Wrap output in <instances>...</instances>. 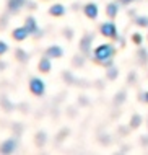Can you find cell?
<instances>
[{
  "label": "cell",
  "instance_id": "obj_18",
  "mask_svg": "<svg viewBox=\"0 0 148 155\" xmlns=\"http://www.w3.org/2000/svg\"><path fill=\"white\" fill-rule=\"evenodd\" d=\"M36 144L39 145V147H42V145L46 144V134L44 132H37L36 134Z\"/></svg>",
  "mask_w": 148,
  "mask_h": 155
},
{
  "label": "cell",
  "instance_id": "obj_20",
  "mask_svg": "<svg viewBox=\"0 0 148 155\" xmlns=\"http://www.w3.org/2000/svg\"><path fill=\"white\" fill-rule=\"evenodd\" d=\"M0 104H3V110H5V111H11V108H13V106H11V103L8 101L7 98H0Z\"/></svg>",
  "mask_w": 148,
  "mask_h": 155
},
{
  "label": "cell",
  "instance_id": "obj_30",
  "mask_svg": "<svg viewBox=\"0 0 148 155\" xmlns=\"http://www.w3.org/2000/svg\"><path fill=\"white\" fill-rule=\"evenodd\" d=\"M26 5H28L29 8H36V3H34V2H28Z\"/></svg>",
  "mask_w": 148,
  "mask_h": 155
},
{
  "label": "cell",
  "instance_id": "obj_14",
  "mask_svg": "<svg viewBox=\"0 0 148 155\" xmlns=\"http://www.w3.org/2000/svg\"><path fill=\"white\" fill-rule=\"evenodd\" d=\"M117 75H119V70H117L116 67L109 65V69L106 70V77H108L109 80H116V78H117Z\"/></svg>",
  "mask_w": 148,
  "mask_h": 155
},
{
  "label": "cell",
  "instance_id": "obj_27",
  "mask_svg": "<svg viewBox=\"0 0 148 155\" xmlns=\"http://www.w3.org/2000/svg\"><path fill=\"white\" fill-rule=\"evenodd\" d=\"M127 80H129V83H135V74H129Z\"/></svg>",
  "mask_w": 148,
  "mask_h": 155
},
{
  "label": "cell",
  "instance_id": "obj_28",
  "mask_svg": "<svg viewBox=\"0 0 148 155\" xmlns=\"http://www.w3.org/2000/svg\"><path fill=\"white\" fill-rule=\"evenodd\" d=\"M117 2H119L121 5H129V3H132V2H135V0H117Z\"/></svg>",
  "mask_w": 148,
  "mask_h": 155
},
{
  "label": "cell",
  "instance_id": "obj_23",
  "mask_svg": "<svg viewBox=\"0 0 148 155\" xmlns=\"http://www.w3.org/2000/svg\"><path fill=\"white\" fill-rule=\"evenodd\" d=\"M7 51H8V44L5 41H0V56H3Z\"/></svg>",
  "mask_w": 148,
  "mask_h": 155
},
{
  "label": "cell",
  "instance_id": "obj_5",
  "mask_svg": "<svg viewBox=\"0 0 148 155\" xmlns=\"http://www.w3.org/2000/svg\"><path fill=\"white\" fill-rule=\"evenodd\" d=\"M93 35H90V33H88V35H85L82 39H80V51H82L85 56H90L91 54V43H93Z\"/></svg>",
  "mask_w": 148,
  "mask_h": 155
},
{
  "label": "cell",
  "instance_id": "obj_31",
  "mask_svg": "<svg viewBox=\"0 0 148 155\" xmlns=\"http://www.w3.org/2000/svg\"><path fill=\"white\" fill-rule=\"evenodd\" d=\"M142 144H145V145H148V137H142Z\"/></svg>",
  "mask_w": 148,
  "mask_h": 155
},
{
  "label": "cell",
  "instance_id": "obj_16",
  "mask_svg": "<svg viewBox=\"0 0 148 155\" xmlns=\"http://www.w3.org/2000/svg\"><path fill=\"white\" fill-rule=\"evenodd\" d=\"M140 124H142V118H140V114H134L132 118H130V127H132V129H137Z\"/></svg>",
  "mask_w": 148,
  "mask_h": 155
},
{
  "label": "cell",
  "instance_id": "obj_4",
  "mask_svg": "<svg viewBox=\"0 0 148 155\" xmlns=\"http://www.w3.org/2000/svg\"><path fill=\"white\" fill-rule=\"evenodd\" d=\"M24 28L29 31V35H33L34 38L42 36V31H39L37 23H36V20L33 18V16H26V18H24Z\"/></svg>",
  "mask_w": 148,
  "mask_h": 155
},
{
  "label": "cell",
  "instance_id": "obj_25",
  "mask_svg": "<svg viewBox=\"0 0 148 155\" xmlns=\"http://www.w3.org/2000/svg\"><path fill=\"white\" fill-rule=\"evenodd\" d=\"M83 62H85V59H83V57L82 56H77V57H75V59H73V65H80V67H82L83 65Z\"/></svg>",
  "mask_w": 148,
  "mask_h": 155
},
{
  "label": "cell",
  "instance_id": "obj_17",
  "mask_svg": "<svg viewBox=\"0 0 148 155\" xmlns=\"http://www.w3.org/2000/svg\"><path fill=\"white\" fill-rule=\"evenodd\" d=\"M135 23L142 28L148 26V16H135Z\"/></svg>",
  "mask_w": 148,
  "mask_h": 155
},
{
  "label": "cell",
  "instance_id": "obj_1",
  "mask_svg": "<svg viewBox=\"0 0 148 155\" xmlns=\"http://www.w3.org/2000/svg\"><path fill=\"white\" fill-rule=\"evenodd\" d=\"M116 56V48L111 44V43H104V44H99L98 48L93 51L91 54V59L96 62V64H101L104 67H109L111 62Z\"/></svg>",
  "mask_w": 148,
  "mask_h": 155
},
{
  "label": "cell",
  "instance_id": "obj_12",
  "mask_svg": "<svg viewBox=\"0 0 148 155\" xmlns=\"http://www.w3.org/2000/svg\"><path fill=\"white\" fill-rule=\"evenodd\" d=\"M52 69V65H50V57H42V59L39 61V64H37V70L39 72H42V74H47L49 70Z\"/></svg>",
  "mask_w": 148,
  "mask_h": 155
},
{
  "label": "cell",
  "instance_id": "obj_24",
  "mask_svg": "<svg viewBox=\"0 0 148 155\" xmlns=\"http://www.w3.org/2000/svg\"><path fill=\"white\" fill-rule=\"evenodd\" d=\"M63 78H65V80H69V83H75V78L72 77L70 72H63Z\"/></svg>",
  "mask_w": 148,
  "mask_h": 155
},
{
  "label": "cell",
  "instance_id": "obj_11",
  "mask_svg": "<svg viewBox=\"0 0 148 155\" xmlns=\"http://www.w3.org/2000/svg\"><path fill=\"white\" fill-rule=\"evenodd\" d=\"M49 15L50 16H63L65 15V7L62 5V3H54L52 7L49 8Z\"/></svg>",
  "mask_w": 148,
  "mask_h": 155
},
{
  "label": "cell",
  "instance_id": "obj_19",
  "mask_svg": "<svg viewBox=\"0 0 148 155\" xmlns=\"http://www.w3.org/2000/svg\"><path fill=\"white\" fill-rule=\"evenodd\" d=\"M138 59H140V62L148 61V51L146 49H140V51H138Z\"/></svg>",
  "mask_w": 148,
  "mask_h": 155
},
{
  "label": "cell",
  "instance_id": "obj_13",
  "mask_svg": "<svg viewBox=\"0 0 148 155\" xmlns=\"http://www.w3.org/2000/svg\"><path fill=\"white\" fill-rule=\"evenodd\" d=\"M117 13H119V5L117 3H108L106 5V15L109 18H116Z\"/></svg>",
  "mask_w": 148,
  "mask_h": 155
},
{
  "label": "cell",
  "instance_id": "obj_9",
  "mask_svg": "<svg viewBox=\"0 0 148 155\" xmlns=\"http://www.w3.org/2000/svg\"><path fill=\"white\" fill-rule=\"evenodd\" d=\"M24 5H26V0H8V3H7L10 13H18Z\"/></svg>",
  "mask_w": 148,
  "mask_h": 155
},
{
  "label": "cell",
  "instance_id": "obj_26",
  "mask_svg": "<svg viewBox=\"0 0 148 155\" xmlns=\"http://www.w3.org/2000/svg\"><path fill=\"white\" fill-rule=\"evenodd\" d=\"M63 36H65V38H69V39H72L73 33H72V30H63Z\"/></svg>",
  "mask_w": 148,
  "mask_h": 155
},
{
  "label": "cell",
  "instance_id": "obj_10",
  "mask_svg": "<svg viewBox=\"0 0 148 155\" xmlns=\"http://www.w3.org/2000/svg\"><path fill=\"white\" fill-rule=\"evenodd\" d=\"M46 56L50 57V59H59V57L63 56V49L60 46H49L46 49Z\"/></svg>",
  "mask_w": 148,
  "mask_h": 155
},
{
  "label": "cell",
  "instance_id": "obj_15",
  "mask_svg": "<svg viewBox=\"0 0 148 155\" xmlns=\"http://www.w3.org/2000/svg\"><path fill=\"white\" fill-rule=\"evenodd\" d=\"M15 59L20 62H26L28 61V52L23 51V49H16L15 51Z\"/></svg>",
  "mask_w": 148,
  "mask_h": 155
},
{
  "label": "cell",
  "instance_id": "obj_21",
  "mask_svg": "<svg viewBox=\"0 0 148 155\" xmlns=\"http://www.w3.org/2000/svg\"><path fill=\"white\" fill-rule=\"evenodd\" d=\"M142 41H143V38H142V35H140V33H134V35H132V43L134 44H142Z\"/></svg>",
  "mask_w": 148,
  "mask_h": 155
},
{
  "label": "cell",
  "instance_id": "obj_32",
  "mask_svg": "<svg viewBox=\"0 0 148 155\" xmlns=\"http://www.w3.org/2000/svg\"><path fill=\"white\" fill-rule=\"evenodd\" d=\"M146 39H148V36H146Z\"/></svg>",
  "mask_w": 148,
  "mask_h": 155
},
{
  "label": "cell",
  "instance_id": "obj_3",
  "mask_svg": "<svg viewBox=\"0 0 148 155\" xmlns=\"http://www.w3.org/2000/svg\"><path fill=\"white\" fill-rule=\"evenodd\" d=\"M99 33L104 38H108V39H116L117 38V26L112 21H104L99 26Z\"/></svg>",
  "mask_w": 148,
  "mask_h": 155
},
{
  "label": "cell",
  "instance_id": "obj_7",
  "mask_svg": "<svg viewBox=\"0 0 148 155\" xmlns=\"http://www.w3.org/2000/svg\"><path fill=\"white\" fill-rule=\"evenodd\" d=\"M16 147H18V142L15 139H7L0 144V153H13Z\"/></svg>",
  "mask_w": 148,
  "mask_h": 155
},
{
  "label": "cell",
  "instance_id": "obj_2",
  "mask_svg": "<svg viewBox=\"0 0 148 155\" xmlns=\"http://www.w3.org/2000/svg\"><path fill=\"white\" fill-rule=\"evenodd\" d=\"M29 91H31L34 96H42L46 93V83L42 78H37V77H31L29 78Z\"/></svg>",
  "mask_w": 148,
  "mask_h": 155
},
{
  "label": "cell",
  "instance_id": "obj_22",
  "mask_svg": "<svg viewBox=\"0 0 148 155\" xmlns=\"http://www.w3.org/2000/svg\"><path fill=\"white\" fill-rule=\"evenodd\" d=\"M124 100H125V91H119V93H117V96L114 98V103H116V104H121Z\"/></svg>",
  "mask_w": 148,
  "mask_h": 155
},
{
  "label": "cell",
  "instance_id": "obj_8",
  "mask_svg": "<svg viewBox=\"0 0 148 155\" xmlns=\"http://www.w3.org/2000/svg\"><path fill=\"white\" fill-rule=\"evenodd\" d=\"M28 36H29V31L24 26H18L11 31V38H13L15 41H24Z\"/></svg>",
  "mask_w": 148,
  "mask_h": 155
},
{
  "label": "cell",
  "instance_id": "obj_29",
  "mask_svg": "<svg viewBox=\"0 0 148 155\" xmlns=\"http://www.w3.org/2000/svg\"><path fill=\"white\" fill-rule=\"evenodd\" d=\"M140 98H142L145 103H148V91H146V93H143V96H140Z\"/></svg>",
  "mask_w": 148,
  "mask_h": 155
},
{
  "label": "cell",
  "instance_id": "obj_6",
  "mask_svg": "<svg viewBox=\"0 0 148 155\" xmlns=\"http://www.w3.org/2000/svg\"><path fill=\"white\" fill-rule=\"evenodd\" d=\"M83 13H85V16H86V18L96 20V18H98V15H99V8H98V5H96V3L90 2V3H86V5L83 7Z\"/></svg>",
  "mask_w": 148,
  "mask_h": 155
}]
</instances>
